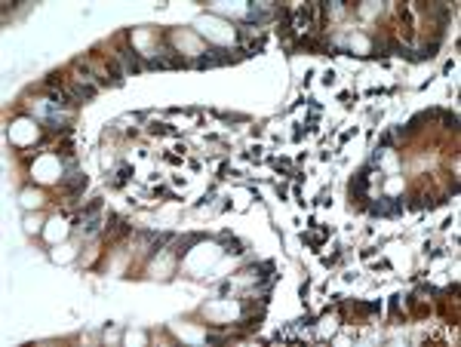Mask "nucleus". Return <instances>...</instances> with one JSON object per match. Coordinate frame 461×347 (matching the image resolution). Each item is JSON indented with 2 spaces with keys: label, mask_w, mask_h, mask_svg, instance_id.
<instances>
[{
  "label": "nucleus",
  "mask_w": 461,
  "mask_h": 347,
  "mask_svg": "<svg viewBox=\"0 0 461 347\" xmlns=\"http://www.w3.org/2000/svg\"><path fill=\"white\" fill-rule=\"evenodd\" d=\"M221 243H224V252H234V255H237V252H243V246H240V243H237V240H230V236H227V233H224V236H221Z\"/></svg>",
  "instance_id": "6"
},
{
  "label": "nucleus",
  "mask_w": 461,
  "mask_h": 347,
  "mask_svg": "<svg viewBox=\"0 0 461 347\" xmlns=\"http://www.w3.org/2000/svg\"><path fill=\"white\" fill-rule=\"evenodd\" d=\"M439 117H443L446 129H458V117H455V114H439Z\"/></svg>",
  "instance_id": "7"
},
{
  "label": "nucleus",
  "mask_w": 461,
  "mask_h": 347,
  "mask_svg": "<svg viewBox=\"0 0 461 347\" xmlns=\"http://www.w3.org/2000/svg\"><path fill=\"white\" fill-rule=\"evenodd\" d=\"M224 61H234L227 49H209V52H206V55H200L194 64H197V68H212V64H224Z\"/></svg>",
  "instance_id": "1"
},
{
  "label": "nucleus",
  "mask_w": 461,
  "mask_h": 347,
  "mask_svg": "<svg viewBox=\"0 0 461 347\" xmlns=\"http://www.w3.org/2000/svg\"><path fill=\"white\" fill-rule=\"evenodd\" d=\"M129 178V166H120V172H117V184H123Z\"/></svg>",
  "instance_id": "8"
},
{
  "label": "nucleus",
  "mask_w": 461,
  "mask_h": 347,
  "mask_svg": "<svg viewBox=\"0 0 461 347\" xmlns=\"http://www.w3.org/2000/svg\"><path fill=\"white\" fill-rule=\"evenodd\" d=\"M403 209V203L400 200H393V197H381L375 206H372V212L375 215H393V212H400Z\"/></svg>",
  "instance_id": "2"
},
{
  "label": "nucleus",
  "mask_w": 461,
  "mask_h": 347,
  "mask_svg": "<svg viewBox=\"0 0 461 347\" xmlns=\"http://www.w3.org/2000/svg\"><path fill=\"white\" fill-rule=\"evenodd\" d=\"M108 221H111V224H108V230H111V236H126V233H129V224H126V221H123L120 215H111Z\"/></svg>",
  "instance_id": "4"
},
{
  "label": "nucleus",
  "mask_w": 461,
  "mask_h": 347,
  "mask_svg": "<svg viewBox=\"0 0 461 347\" xmlns=\"http://www.w3.org/2000/svg\"><path fill=\"white\" fill-rule=\"evenodd\" d=\"M123 61H126V71H138V68H141V61H138L135 49H123Z\"/></svg>",
  "instance_id": "5"
},
{
  "label": "nucleus",
  "mask_w": 461,
  "mask_h": 347,
  "mask_svg": "<svg viewBox=\"0 0 461 347\" xmlns=\"http://www.w3.org/2000/svg\"><path fill=\"white\" fill-rule=\"evenodd\" d=\"M89 184V178L86 175H74L71 181H65V193L68 197H77V193H83V187Z\"/></svg>",
  "instance_id": "3"
}]
</instances>
